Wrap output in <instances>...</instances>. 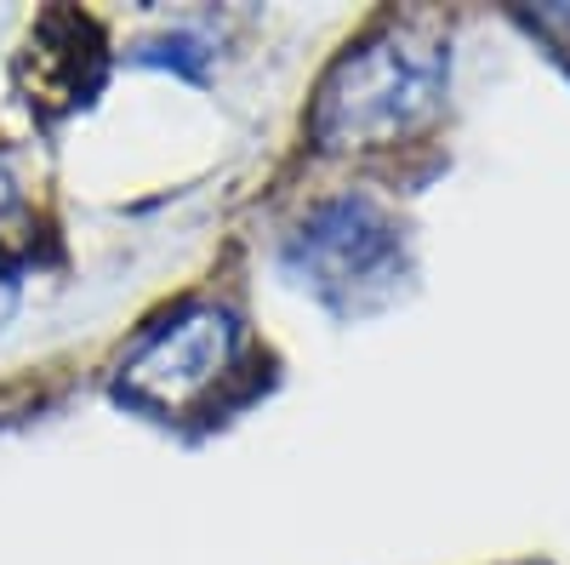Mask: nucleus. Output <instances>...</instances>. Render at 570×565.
I'll return each instance as SVG.
<instances>
[{
	"label": "nucleus",
	"mask_w": 570,
	"mask_h": 565,
	"mask_svg": "<svg viewBox=\"0 0 570 565\" xmlns=\"http://www.w3.org/2000/svg\"><path fill=\"white\" fill-rule=\"evenodd\" d=\"M451 46L434 23H383L331 64L308 131L320 149H383L428 126L445 104Z\"/></svg>",
	"instance_id": "obj_1"
},
{
	"label": "nucleus",
	"mask_w": 570,
	"mask_h": 565,
	"mask_svg": "<svg viewBox=\"0 0 570 565\" xmlns=\"http://www.w3.org/2000/svg\"><path fill=\"white\" fill-rule=\"evenodd\" d=\"M234 343H240L234 314H223L212 303L183 309L166 325H155V332L137 343V354L120 366V394L137 400V406H155V411H177L195 394H206L228 371Z\"/></svg>",
	"instance_id": "obj_3"
},
{
	"label": "nucleus",
	"mask_w": 570,
	"mask_h": 565,
	"mask_svg": "<svg viewBox=\"0 0 570 565\" xmlns=\"http://www.w3.org/2000/svg\"><path fill=\"white\" fill-rule=\"evenodd\" d=\"M285 269L331 309H371L400 286L405 241L383 206H371L365 195H343L308 212V223L285 246Z\"/></svg>",
	"instance_id": "obj_2"
}]
</instances>
